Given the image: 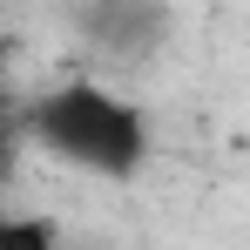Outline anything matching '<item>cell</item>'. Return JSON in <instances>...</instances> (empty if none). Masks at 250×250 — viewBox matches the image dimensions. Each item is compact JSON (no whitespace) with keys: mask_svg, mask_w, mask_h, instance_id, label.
I'll use <instances>...</instances> for the list:
<instances>
[{"mask_svg":"<svg viewBox=\"0 0 250 250\" xmlns=\"http://www.w3.org/2000/svg\"><path fill=\"white\" fill-rule=\"evenodd\" d=\"M54 223L47 216H0V244H47Z\"/></svg>","mask_w":250,"mask_h":250,"instance_id":"obj_2","label":"cell"},{"mask_svg":"<svg viewBox=\"0 0 250 250\" xmlns=\"http://www.w3.org/2000/svg\"><path fill=\"white\" fill-rule=\"evenodd\" d=\"M27 142L47 149L54 163L102 176V183H128L149 163V122L142 108L102 82H61L27 102Z\"/></svg>","mask_w":250,"mask_h":250,"instance_id":"obj_1","label":"cell"}]
</instances>
